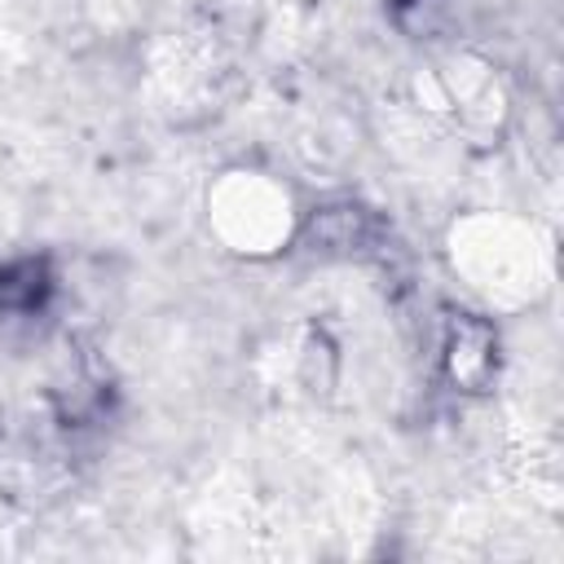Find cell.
Returning <instances> with one entry per match:
<instances>
[{
  "label": "cell",
  "mask_w": 564,
  "mask_h": 564,
  "mask_svg": "<svg viewBox=\"0 0 564 564\" xmlns=\"http://www.w3.org/2000/svg\"><path fill=\"white\" fill-rule=\"evenodd\" d=\"M449 256H454V269H463L467 286H476L498 304H520L542 282L533 229L507 216H471L454 225Z\"/></svg>",
  "instance_id": "obj_1"
},
{
  "label": "cell",
  "mask_w": 564,
  "mask_h": 564,
  "mask_svg": "<svg viewBox=\"0 0 564 564\" xmlns=\"http://www.w3.org/2000/svg\"><path fill=\"white\" fill-rule=\"evenodd\" d=\"M212 234L238 256H269L295 234L291 194L264 172H225L207 194Z\"/></svg>",
  "instance_id": "obj_2"
},
{
  "label": "cell",
  "mask_w": 564,
  "mask_h": 564,
  "mask_svg": "<svg viewBox=\"0 0 564 564\" xmlns=\"http://www.w3.org/2000/svg\"><path fill=\"white\" fill-rule=\"evenodd\" d=\"M445 361H449L454 383H463L471 392L485 388V379L494 375V330L485 322H458L449 335Z\"/></svg>",
  "instance_id": "obj_3"
},
{
  "label": "cell",
  "mask_w": 564,
  "mask_h": 564,
  "mask_svg": "<svg viewBox=\"0 0 564 564\" xmlns=\"http://www.w3.org/2000/svg\"><path fill=\"white\" fill-rule=\"evenodd\" d=\"M308 229L326 251H357L370 234V216H366V207H326V212H317V220Z\"/></svg>",
  "instance_id": "obj_4"
},
{
  "label": "cell",
  "mask_w": 564,
  "mask_h": 564,
  "mask_svg": "<svg viewBox=\"0 0 564 564\" xmlns=\"http://www.w3.org/2000/svg\"><path fill=\"white\" fill-rule=\"evenodd\" d=\"M44 291H48V273L40 260H13L9 269H0V304L4 308H35Z\"/></svg>",
  "instance_id": "obj_5"
}]
</instances>
